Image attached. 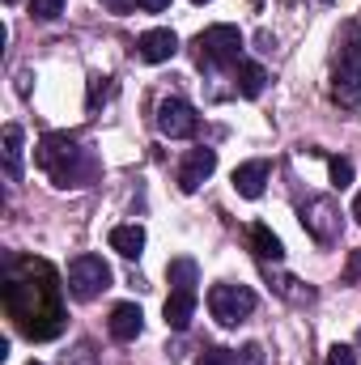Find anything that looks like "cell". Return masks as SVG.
Returning a JSON list of instances; mask_svg holds the SVG:
<instances>
[{"label":"cell","mask_w":361,"mask_h":365,"mask_svg":"<svg viewBox=\"0 0 361 365\" xmlns=\"http://www.w3.org/2000/svg\"><path fill=\"white\" fill-rule=\"evenodd\" d=\"M349 280H353V284H361V247L353 251V259H349Z\"/></svg>","instance_id":"25"},{"label":"cell","mask_w":361,"mask_h":365,"mask_svg":"<svg viewBox=\"0 0 361 365\" xmlns=\"http://www.w3.org/2000/svg\"><path fill=\"white\" fill-rule=\"evenodd\" d=\"M327 170H332V182H336L340 191L353 182V162H349V158H327Z\"/></svg>","instance_id":"19"},{"label":"cell","mask_w":361,"mask_h":365,"mask_svg":"<svg viewBox=\"0 0 361 365\" xmlns=\"http://www.w3.org/2000/svg\"><path fill=\"white\" fill-rule=\"evenodd\" d=\"M77 302H93L111 289V264L102 255H77L68 264V284H64Z\"/></svg>","instance_id":"7"},{"label":"cell","mask_w":361,"mask_h":365,"mask_svg":"<svg viewBox=\"0 0 361 365\" xmlns=\"http://www.w3.org/2000/svg\"><path fill=\"white\" fill-rule=\"evenodd\" d=\"M191 4H208V0H191Z\"/></svg>","instance_id":"29"},{"label":"cell","mask_w":361,"mask_h":365,"mask_svg":"<svg viewBox=\"0 0 361 365\" xmlns=\"http://www.w3.org/2000/svg\"><path fill=\"white\" fill-rule=\"evenodd\" d=\"M213 170H217V149H208V145L204 149H191L179 166V191H187V195L200 191V182L208 179Z\"/></svg>","instance_id":"9"},{"label":"cell","mask_w":361,"mask_h":365,"mask_svg":"<svg viewBox=\"0 0 361 365\" xmlns=\"http://www.w3.org/2000/svg\"><path fill=\"white\" fill-rule=\"evenodd\" d=\"M195 289H171V297H166V306H162V314H166V327H175V331H187L191 327V319H195Z\"/></svg>","instance_id":"13"},{"label":"cell","mask_w":361,"mask_h":365,"mask_svg":"<svg viewBox=\"0 0 361 365\" xmlns=\"http://www.w3.org/2000/svg\"><path fill=\"white\" fill-rule=\"evenodd\" d=\"M145 13H162V9H171V0H136Z\"/></svg>","instance_id":"26"},{"label":"cell","mask_w":361,"mask_h":365,"mask_svg":"<svg viewBox=\"0 0 361 365\" xmlns=\"http://www.w3.org/2000/svg\"><path fill=\"white\" fill-rule=\"evenodd\" d=\"M30 13H34L39 21H56V17L64 13V0H30Z\"/></svg>","instance_id":"20"},{"label":"cell","mask_w":361,"mask_h":365,"mask_svg":"<svg viewBox=\"0 0 361 365\" xmlns=\"http://www.w3.org/2000/svg\"><path fill=\"white\" fill-rule=\"evenodd\" d=\"M26 365H43V361H26Z\"/></svg>","instance_id":"30"},{"label":"cell","mask_w":361,"mask_h":365,"mask_svg":"<svg viewBox=\"0 0 361 365\" xmlns=\"http://www.w3.org/2000/svg\"><path fill=\"white\" fill-rule=\"evenodd\" d=\"M64 365H98V353H93V344H77L73 353H64Z\"/></svg>","instance_id":"22"},{"label":"cell","mask_w":361,"mask_h":365,"mask_svg":"<svg viewBox=\"0 0 361 365\" xmlns=\"http://www.w3.org/2000/svg\"><path fill=\"white\" fill-rule=\"evenodd\" d=\"M111 251H119L123 259H141V251H145V230H141V225H115V230H111Z\"/></svg>","instance_id":"15"},{"label":"cell","mask_w":361,"mask_h":365,"mask_svg":"<svg viewBox=\"0 0 361 365\" xmlns=\"http://www.w3.org/2000/svg\"><path fill=\"white\" fill-rule=\"evenodd\" d=\"M166 276H171V289H195V284H200V268H195V259H187V255L171 259V264H166Z\"/></svg>","instance_id":"18"},{"label":"cell","mask_w":361,"mask_h":365,"mask_svg":"<svg viewBox=\"0 0 361 365\" xmlns=\"http://www.w3.org/2000/svg\"><path fill=\"white\" fill-rule=\"evenodd\" d=\"M4 314L26 340H56L64 331L60 280L43 259H9L4 272Z\"/></svg>","instance_id":"1"},{"label":"cell","mask_w":361,"mask_h":365,"mask_svg":"<svg viewBox=\"0 0 361 365\" xmlns=\"http://www.w3.org/2000/svg\"><path fill=\"white\" fill-rule=\"evenodd\" d=\"M4 175L9 182L21 179V128L17 123H4Z\"/></svg>","instance_id":"16"},{"label":"cell","mask_w":361,"mask_h":365,"mask_svg":"<svg viewBox=\"0 0 361 365\" xmlns=\"http://www.w3.org/2000/svg\"><path fill=\"white\" fill-rule=\"evenodd\" d=\"M106 327H111V336H115L119 344H132V340L145 331V314H141L136 302H123V306L111 310V323H106Z\"/></svg>","instance_id":"12"},{"label":"cell","mask_w":361,"mask_h":365,"mask_svg":"<svg viewBox=\"0 0 361 365\" xmlns=\"http://www.w3.org/2000/svg\"><path fill=\"white\" fill-rule=\"evenodd\" d=\"M34 162H39V170L56 182V187H90V182L98 179V158H93V149L81 145L77 136H68V132L43 136Z\"/></svg>","instance_id":"2"},{"label":"cell","mask_w":361,"mask_h":365,"mask_svg":"<svg viewBox=\"0 0 361 365\" xmlns=\"http://www.w3.org/2000/svg\"><path fill=\"white\" fill-rule=\"evenodd\" d=\"M208 310H213V319L221 327H238V323H247L255 314V293L247 284H230V280L213 284L208 289Z\"/></svg>","instance_id":"6"},{"label":"cell","mask_w":361,"mask_h":365,"mask_svg":"<svg viewBox=\"0 0 361 365\" xmlns=\"http://www.w3.org/2000/svg\"><path fill=\"white\" fill-rule=\"evenodd\" d=\"M264 81H268V73H264L260 64H238L234 93H238V98H260V93H264Z\"/></svg>","instance_id":"17"},{"label":"cell","mask_w":361,"mask_h":365,"mask_svg":"<svg viewBox=\"0 0 361 365\" xmlns=\"http://www.w3.org/2000/svg\"><path fill=\"white\" fill-rule=\"evenodd\" d=\"M9 4H13V0H9Z\"/></svg>","instance_id":"32"},{"label":"cell","mask_w":361,"mask_h":365,"mask_svg":"<svg viewBox=\"0 0 361 365\" xmlns=\"http://www.w3.org/2000/svg\"><path fill=\"white\" fill-rule=\"evenodd\" d=\"M247 238H251V251H255L260 259H272V264H280V259H285V242L272 234V225L255 221V225L247 230Z\"/></svg>","instance_id":"14"},{"label":"cell","mask_w":361,"mask_h":365,"mask_svg":"<svg viewBox=\"0 0 361 365\" xmlns=\"http://www.w3.org/2000/svg\"><path fill=\"white\" fill-rule=\"evenodd\" d=\"M272 179V162L268 158H251V162H243L238 170H234V191L243 195V200H260L264 195V187Z\"/></svg>","instance_id":"11"},{"label":"cell","mask_w":361,"mask_h":365,"mask_svg":"<svg viewBox=\"0 0 361 365\" xmlns=\"http://www.w3.org/2000/svg\"><path fill=\"white\" fill-rule=\"evenodd\" d=\"M323 365H357V349L353 344H332Z\"/></svg>","instance_id":"21"},{"label":"cell","mask_w":361,"mask_h":365,"mask_svg":"<svg viewBox=\"0 0 361 365\" xmlns=\"http://www.w3.org/2000/svg\"><path fill=\"white\" fill-rule=\"evenodd\" d=\"M234 365H264V349H260V344H243V349L234 353Z\"/></svg>","instance_id":"23"},{"label":"cell","mask_w":361,"mask_h":365,"mask_svg":"<svg viewBox=\"0 0 361 365\" xmlns=\"http://www.w3.org/2000/svg\"><path fill=\"white\" fill-rule=\"evenodd\" d=\"M195 64L200 68H234L243 64V30L230 21H217L195 34Z\"/></svg>","instance_id":"4"},{"label":"cell","mask_w":361,"mask_h":365,"mask_svg":"<svg viewBox=\"0 0 361 365\" xmlns=\"http://www.w3.org/2000/svg\"><path fill=\"white\" fill-rule=\"evenodd\" d=\"M353 217L361 221V191H357V200H353Z\"/></svg>","instance_id":"28"},{"label":"cell","mask_w":361,"mask_h":365,"mask_svg":"<svg viewBox=\"0 0 361 365\" xmlns=\"http://www.w3.org/2000/svg\"><path fill=\"white\" fill-rule=\"evenodd\" d=\"M332 98L345 110L361 106V26H349V34L340 38L336 68H332Z\"/></svg>","instance_id":"3"},{"label":"cell","mask_w":361,"mask_h":365,"mask_svg":"<svg viewBox=\"0 0 361 365\" xmlns=\"http://www.w3.org/2000/svg\"><path fill=\"white\" fill-rule=\"evenodd\" d=\"M298 217H302V230H306L315 242H323V247H332V242L345 234L340 204H336L332 195H306V200L298 204Z\"/></svg>","instance_id":"5"},{"label":"cell","mask_w":361,"mask_h":365,"mask_svg":"<svg viewBox=\"0 0 361 365\" xmlns=\"http://www.w3.org/2000/svg\"><path fill=\"white\" fill-rule=\"evenodd\" d=\"M195 128H200V119L183 98H162L158 102V132L166 140H187V136H195Z\"/></svg>","instance_id":"8"},{"label":"cell","mask_w":361,"mask_h":365,"mask_svg":"<svg viewBox=\"0 0 361 365\" xmlns=\"http://www.w3.org/2000/svg\"><path fill=\"white\" fill-rule=\"evenodd\" d=\"M175 51H179V34L175 30H145L136 38V56L145 64H166V60H175Z\"/></svg>","instance_id":"10"},{"label":"cell","mask_w":361,"mask_h":365,"mask_svg":"<svg viewBox=\"0 0 361 365\" xmlns=\"http://www.w3.org/2000/svg\"><path fill=\"white\" fill-rule=\"evenodd\" d=\"M357 340H361V331H357Z\"/></svg>","instance_id":"31"},{"label":"cell","mask_w":361,"mask_h":365,"mask_svg":"<svg viewBox=\"0 0 361 365\" xmlns=\"http://www.w3.org/2000/svg\"><path fill=\"white\" fill-rule=\"evenodd\" d=\"M195 365H234V353L230 349H204Z\"/></svg>","instance_id":"24"},{"label":"cell","mask_w":361,"mask_h":365,"mask_svg":"<svg viewBox=\"0 0 361 365\" xmlns=\"http://www.w3.org/2000/svg\"><path fill=\"white\" fill-rule=\"evenodd\" d=\"M106 9H128V0H102Z\"/></svg>","instance_id":"27"}]
</instances>
